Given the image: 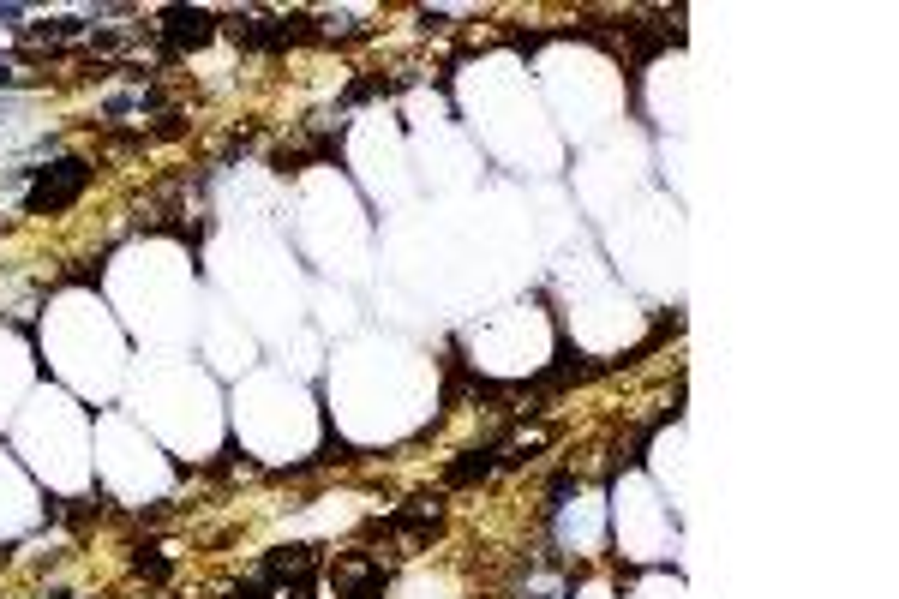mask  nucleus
<instances>
[{
	"label": "nucleus",
	"mask_w": 899,
	"mask_h": 599,
	"mask_svg": "<svg viewBox=\"0 0 899 599\" xmlns=\"http://www.w3.org/2000/svg\"><path fill=\"white\" fill-rule=\"evenodd\" d=\"M90 180H96V162H84V156H60V162H48V168H30L24 210H30V216H60V210H72V204L84 198Z\"/></svg>",
	"instance_id": "nucleus-1"
},
{
	"label": "nucleus",
	"mask_w": 899,
	"mask_h": 599,
	"mask_svg": "<svg viewBox=\"0 0 899 599\" xmlns=\"http://www.w3.org/2000/svg\"><path fill=\"white\" fill-rule=\"evenodd\" d=\"M150 30H156V42L180 60L186 48H204V42L216 36V12H204V6H162Z\"/></svg>",
	"instance_id": "nucleus-2"
},
{
	"label": "nucleus",
	"mask_w": 899,
	"mask_h": 599,
	"mask_svg": "<svg viewBox=\"0 0 899 599\" xmlns=\"http://www.w3.org/2000/svg\"><path fill=\"white\" fill-rule=\"evenodd\" d=\"M498 468V444H480V450H462L450 468H444V486H474Z\"/></svg>",
	"instance_id": "nucleus-3"
},
{
	"label": "nucleus",
	"mask_w": 899,
	"mask_h": 599,
	"mask_svg": "<svg viewBox=\"0 0 899 599\" xmlns=\"http://www.w3.org/2000/svg\"><path fill=\"white\" fill-rule=\"evenodd\" d=\"M0 84H12V66H6V60H0Z\"/></svg>",
	"instance_id": "nucleus-4"
}]
</instances>
